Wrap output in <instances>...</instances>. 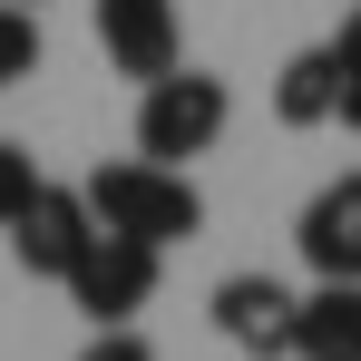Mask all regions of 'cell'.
I'll return each instance as SVG.
<instances>
[{
	"mask_svg": "<svg viewBox=\"0 0 361 361\" xmlns=\"http://www.w3.org/2000/svg\"><path fill=\"white\" fill-rule=\"evenodd\" d=\"M30 195H39V166H30V147H10V137H0V235L20 225V205H30Z\"/></svg>",
	"mask_w": 361,
	"mask_h": 361,
	"instance_id": "cell-11",
	"label": "cell"
},
{
	"mask_svg": "<svg viewBox=\"0 0 361 361\" xmlns=\"http://www.w3.org/2000/svg\"><path fill=\"white\" fill-rule=\"evenodd\" d=\"M88 235H98L88 185H49V176H39V195H30V205H20V225H10V254H20V274L68 283V264L88 254Z\"/></svg>",
	"mask_w": 361,
	"mask_h": 361,
	"instance_id": "cell-5",
	"label": "cell"
},
{
	"mask_svg": "<svg viewBox=\"0 0 361 361\" xmlns=\"http://www.w3.org/2000/svg\"><path fill=\"white\" fill-rule=\"evenodd\" d=\"M88 30H98V49L118 78H166L185 59V30H176V0H88Z\"/></svg>",
	"mask_w": 361,
	"mask_h": 361,
	"instance_id": "cell-4",
	"label": "cell"
},
{
	"mask_svg": "<svg viewBox=\"0 0 361 361\" xmlns=\"http://www.w3.org/2000/svg\"><path fill=\"white\" fill-rule=\"evenodd\" d=\"M88 215L108 225V235H137V244H185L205 225V195L185 166H157V157H118V166H98L88 176Z\"/></svg>",
	"mask_w": 361,
	"mask_h": 361,
	"instance_id": "cell-1",
	"label": "cell"
},
{
	"mask_svg": "<svg viewBox=\"0 0 361 361\" xmlns=\"http://www.w3.org/2000/svg\"><path fill=\"white\" fill-rule=\"evenodd\" d=\"M30 68H39V10L0 0V88H20Z\"/></svg>",
	"mask_w": 361,
	"mask_h": 361,
	"instance_id": "cell-10",
	"label": "cell"
},
{
	"mask_svg": "<svg viewBox=\"0 0 361 361\" xmlns=\"http://www.w3.org/2000/svg\"><path fill=\"white\" fill-rule=\"evenodd\" d=\"M332 49H342V78H352V108H361V0H352V20L332 30ZM352 108H342V118H352Z\"/></svg>",
	"mask_w": 361,
	"mask_h": 361,
	"instance_id": "cell-13",
	"label": "cell"
},
{
	"mask_svg": "<svg viewBox=\"0 0 361 361\" xmlns=\"http://www.w3.org/2000/svg\"><path fill=\"white\" fill-rule=\"evenodd\" d=\"M20 10H39V0H20Z\"/></svg>",
	"mask_w": 361,
	"mask_h": 361,
	"instance_id": "cell-15",
	"label": "cell"
},
{
	"mask_svg": "<svg viewBox=\"0 0 361 361\" xmlns=\"http://www.w3.org/2000/svg\"><path fill=\"white\" fill-rule=\"evenodd\" d=\"M78 361H157V352L137 342V322H98V342H88Z\"/></svg>",
	"mask_w": 361,
	"mask_h": 361,
	"instance_id": "cell-12",
	"label": "cell"
},
{
	"mask_svg": "<svg viewBox=\"0 0 361 361\" xmlns=\"http://www.w3.org/2000/svg\"><path fill=\"white\" fill-rule=\"evenodd\" d=\"M293 254L312 264V283H361V166L332 176L293 225Z\"/></svg>",
	"mask_w": 361,
	"mask_h": 361,
	"instance_id": "cell-7",
	"label": "cell"
},
{
	"mask_svg": "<svg viewBox=\"0 0 361 361\" xmlns=\"http://www.w3.org/2000/svg\"><path fill=\"white\" fill-rule=\"evenodd\" d=\"M293 322H302V293H283L274 274H225L215 283V332L244 361H293Z\"/></svg>",
	"mask_w": 361,
	"mask_h": 361,
	"instance_id": "cell-6",
	"label": "cell"
},
{
	"mask_svg": "<svg viewBox=\"0 0 361 361\" xmlns=\"http://www.w3.org/2000/svg\"><path fill=\"white\" fill-rule=\"evenodd\" d=\"M235 127V88L215 78V68H166V78H147V98H137V157H157V166H185V157H205L215 137Z\"/></svg>",
	"mask_w": 361,
	"mask_h": 361,
	"instance_id": "cell-2",
	"label": "cell"
},
{
	"mask_svg": "<svg viewBox=\"0 0 361 361\" xmlns=\"http://www.w3.org/2000/svg\"><path fill=\"white\" fill-rule=\"evenodd\" d=\"M293 361H361V283H312L302 293Z\"/></svg>",
	"mask_w": 361,
	"mask_h": 361,
	"instance_id": "cell-9",
	"label": "cell"
},
{
	"mask_svg": "<svg viewBox=\"0 0 361 361\" xmlns=\"http://www.w3.org/2000/svg\"><path fill=\"white\" fill-rule=\"evenodd\" d=\"M157 274H166V254L157 244H137V235H88V254L68 264V302L88 312V322H137L147 302H157Z\"/></svg>",
	"mask_w": 361,
	"mask_h": 361,
	"instance_id": "cell-3",
	"label": "cell"
},
{
	"mask_svg": "<svg viewBox=\"0 0 361 361\" xmlns=\"http://www.w3.org/2000/svg\"><path fill=\"white\" fill-rule=\"evenodd\" d=\"M352 137H361V108H352Z\"/></svg>",
	"mask_w": 361,
	"mask_h": 361,
	"instance_id": "cell-14",
	"label": "cell"
},
{
	"mask_svg": "<svg viewBox=\"0 0 361 361\" xmlns=\"http://www.w3.org/2000/svg\"><path fill=\"white\" fill-rule=\"evenodd\" d=\"M352 108V78H342V49L322 39V49H293L283 78H274V118L283 127H332Z\"/></svg>",
	"mask_w": 361,
	"mask_h": 361,
	"instance_id": "cell-8",
	"label": "cell"
}]
</instances>
